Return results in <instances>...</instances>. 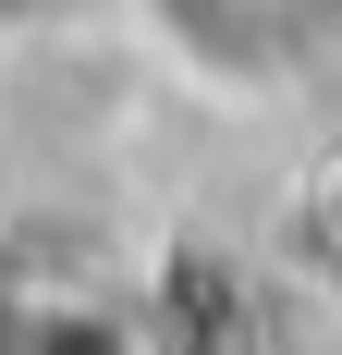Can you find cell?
Instances as JSON below:
<instances>
[{"instance_id":"obj_1","label":"cell","mask_w":342,"mask_h":355,"mask_svg":"<svg viewBox=\"0 0 342 355\" xmlns=\"http://www.w3.org/2000/svg\"><path fill=\"white\" fill-rule=\"evenodd\" d=\"M123 25L159 49L196 98H294L318 73V0H123Z\"/></svg>"},{"instance_id":"obj_2","label":"cell","mask_w":342,"mask_h":355,"mask_svg":"<svg viewBox=\"0 0 342 355\" xmlns=\"http://www.w3.org/2000/svg\"><path fill=\"white\" fill-rule=\"evenodd\" d=\"M86 25H123V0H0V49H49Z\"/></svg>"},{"instance_id":"obj_3","label":"cell","mask_w":342,"mask_h":355,"mask_svg":"<svg viewBox=\"0 0 342 355\" xmlns=\"http://www.w3.org/2000/svg\"><path fill=\"white\" fill-rule=\"evenodd\" d=\"M318 73H342V0H318Z\"/></svg>"}]
</instances>
